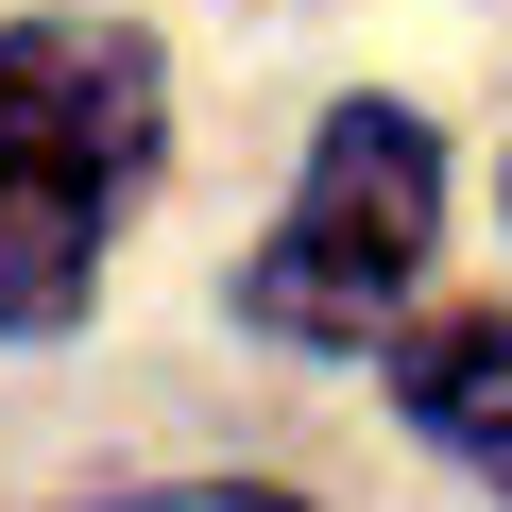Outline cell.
I'll list each match as a JSON object with an SVG mask.
<instances>
[{"mask_svg": "<svg viewBox=\"0 0 512 512\" xmlns=\"http://www.w3.org/2000/svg\"><path fill=\"white\" fill-rule=\"evenodd\" d=\"M393 393H410V427H427V444H461V461H495V478H512V308H444V325H410Z\"/></svg>", "mask_w": 512, "mask_h": 512, "instance_id": "obj_3", "label": "cell"}, {"mask_svg": "<svg viewBox=\"0 0 512 512\" xmlns=\"http://www.w3.org/2000/svg\"><path fill=\"white\" fill-rule=\"evenodd\" d=\"M171 137V69L137 18H0V325L52 342L103 291V222Z\"/></svg>", "mask_w": 512, "mask_h": 512, "instance_id": "obj_1", "label": "cell"}, {"mask_svg": "<svg viewBox=\"0 0 512 512\" xmlns=\"http://www.w3.org/2000/svg\"><path fill=\"white\" fill-rule=\"evenodd\" d=\"M427 222H444V137L410 103H325L274 256L239 274V325L256 342H376V308L427 274Z\"/></svg>", "mask_w": 512, "mask_h": 512, "instance_id": "obj_2", "label": "cell"}, {"mask_svg": "<svg viewBox=\"0 0 512 512\" xmlns=\"http://www.w3.org/2000/svg\"><path fill=\"white\" fill-rule=\"evenodd\" d=\"M103 512H308V495H274V478H171V495H103Z\"/></svg>", "mask_w": 512, "mask_h": 512, "instance_id": "obj_4", "label": "cell"}]
</instances>
